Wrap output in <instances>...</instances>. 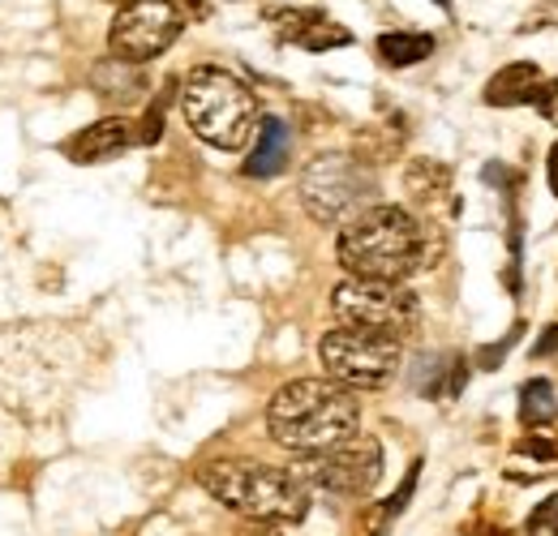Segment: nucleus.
<instances>
[{"instance_id":"f257e3e1","label":"nucleus","mask_w":558,"mask_h":536,"mask_svg":"<svg viewBox=\"0 0 558 536\" xmlns=\"http://www.w3.org/2000/svg\"><path fill=\"white\" fill-rule=\"evenodd\" d=\"M77 382V339L65 327L0 331V403L13 412H52Z\"/></svg>"},{"instance_id":"f03ea898","label":"nucleus","mask_w":558,"mask_h":536,"mask_svg":"<svg viewBox=\"0 0 558 536\" xmlns=\"http://www.w3.org/2000/svg\"><path fill=\"white\" fill-rule=\"evenodd\" d=\"M267 429L283 451L301 460V455H318V451H331L356 438L361 407H356V395L336 378H296L271 395Z\"/></svg>"},{"instance_id":"7ed1b4c3","label":"nucleus","mask_w":558,"mask_h":536,"mask_svg":"<svg viewBox=\"0 0 558 536\" xmlns=\"http://www.w3.org/2000/svg\"><path fill=\"white\" fill-rule=\"evenodd\" d=\"M336 258L356 279H400L404 283L425 258V232L404 206L374 202L340 228Z\"/></svg>"},{"instance_id":"20e7f679","label":"nucleus","mask_w":558,"mask_h":536,"mask_svg":"<svg viewBox=\"0 0 558 536\" xmlns=\"http://www.w3.org/2000/svg\"><path fill=\"white\" fill-rule=\"evenodd\" d=\"M198 480L219 507L258 524H301L310 515V485L292 468L258 460H215L198 472Z\"/></svg>"},{"instance_id":"39448f33","label":"nucleus","mask_w":558,"mask_h":536,"mask_svg":"<svg viewBox=\"0 0 558 536\" xmlns=\"http://www.w3.org/2000/svg\"><path fill=\"white\" fill-rule=\"evenodd\" d=\"M181 112H185V125L215 150L250 146V137H258V125H263L254 90L241 77H232L228 69L215 65H198L185 77Z\"/></svg>"},{"instance_id":"423d86ee","label":"nucleus","mask_w":558,"mask_h":536,"mask_svg":"<svg viewBox=\"0 0 558 536\" xmlns=\"http://www.w3.org/2000/svg\"><path fill=\"white\" fill-rule=\"evenodd\" d=\"M378 198V181L352 155H318L301 172V206L314 223H349Z\"/></svg>"},{"instance_id":"0eeeda50","label":"nucleus","mask_w":558,"mask_h":536,"mask_svg":"<svg viewBox=\"0 0 558 536\" xmlns=\"http://www.w3.org/2000/svg\"><path fill=\"white\" fill-rule=\"evenodd\" d=\"M331 314L340 327H361V331H383V336L404 339L421 318V301L413 288L400 279H344L331 292Z\"/></svg>"},{"instance_id":"6e6552de","label":"nucleus","mask_w":558,"mask_h":536,"mask_svg":"<svg viewBox=\"0 0 558 536\" xmlns=\"http://www.w3.org/2000/svg\"><path fill=\"white\" fill-rule=\"evenodd\" d=\"M327 378H336L349 391H378L400 369V339L361 327H336L318 343Z\"/></svg>"},{"instance_id":"1a4fd4ad","label":"nucleus","mask_w":558,"mask_h":536,"mask_svg":"<svg viewBox=\"0 0 558 536\" xmlns=\"http://www.w3.org/2000/svg\"><path fill=\"white\" fill-rule=\"evenodd\" d=\"M185 17L172 0H125L112 17V31H108V48L112 57L121 61H134V65H146L155 57H163L177 35H181Z\"/></svg>"},{"instance_id":"9d476101","label":"nucleus","mask_w":558,"mask_h":536,"mask_svg":"<svg viewBox=\"0 0 558 536\" xmlns=\"http://www.w3.org/2000/svg\"><path fill=\"white\" fill-rule=\"evenodd\" d=\"M292 472L305 485H318L327 494H349V498H356V494H369L383 480V447L374 438H361L356 434V438L331 447V451L301 455V464Z\"/></svg>"},{"instance_id":"9b49d317","label":"nucleus","mask_w":558,"mask_h":536,"mask_svg":"<svg viewBox=\"0 0 558 536\" xmlns=\"http://www.w3.org/2000/svg\"><path fill=\"white\" fill-rule=\"evenodd\" d=\"M134 142H138V134H134L130 121L108 117V121H95V125H86L82 134H73V142L65 146V155H70L73 163H104V159L125 155Z\"/></svg>"},{"instance_id":"f8f14e48","label":"nucleus","mask_w":558,"mask_h":536,"mask_svg":"<svg viewBox=\"0 0 558 536\" xmlns=\"http://www.w3.org/2000/svg\"><path fill=\"white\" fill-rule=\"evenodd\" d=\"M288 155H292V134L279 117H263L258 137H254V155L245 159V176L254 181H271L288 168Z\"/></svg>"},{"instance_id":"ddd939ff","label":"nucleus","mask_w":558,"mask_h":536,"mask_svg":"<svg viewBox=\"0 0 558 536\" xmlns=\"http://www.w3.org/2000/svg\"><path fill=\"white\" fill-rule=\"evenodd\" d=\"M546 82L542 65L533 61H515V65L498 69L486 82V103L489 108H515V103H533L537 86Z\"/></svg>"},{"instance_id":"4468645a","label":"nucleus","mask_w":558,"mask_h":536,"mask_svg":"<svg viewBox=\"0 0 558 536\" xmlns=\"http://www.w3.org/2000/svg\"><path fill=\"white\" fill-rule=\"evenodd\" d=\"M283 39L288 44H301L310 52H327V48H349L352 35L336 22H323L318 13H288L283 22Z\"/></svg>"},{"instance_id":"2eb2a0df","label":"nucleus","mask_w":558,"mask_h":536,"mask_svg":"<svg viewBox=\"0 0 558 536\" xmlns=\"http://www.w3.org/2000/svg\"><path fill=\"white\" fill-rule=\"evenodd\" d=\"M90 86H95L104 99H138L146 82H142V69L134 65V61L112 57V61L95 65V73H90Z\"/></svg>"},{"instance_id":"dca6fc26","label":"nucleus","mask_w":558,"mask_h":536,"mask_svg":"<svg viewBox=\"0 0 558 536\" xmlns=\"http://www.w3.org/2000/svg\"><path fill=\"white\" fill-rule=\"evenodd\" d=\"M378 57L391 69L421 65L425 57H434V39L417 35V31H387V35H378Z\"/></svg>"},{"instance_id":"f3484780","label":"nucleus","mask_w":558,"mask_h":536,"mask_svg":"<svg viewBox=\"0 0 558 536\" xmlns=\"http://www.w3.org/2000/svg\"><path fill=\"white\" fill-rule=\"evenodd\" d=\"M520 416L529 425H550L558 416V400H555V387L546 378H533L524 391H520Z\"/></svg>"},{"instance_id":"a211bd4d","label":"nucleus","mask_w":558,"mask_h":536,"mask_svg":"<svg viewBox=\"0 0 558 536\" xmlns=\"http://www.w3.org/2000/svg\"><path fill=\"white\" fill-rule=\"evenodd\" d=\"M533 108H537L546 121H555V125H558V82H555V77H546V82L537 86V95H533Z\"/></svg>"},{"instance_id":"6ab92c4d","label":"nucleus","mask_w":558,"mask_h":536,"mask_svg":"<svg viewBox=\"0 0 558 536\" xmlns=\"http://www.w3.org/2000/svg\"><path fill=\"white\" fill-rule=\"evenodd\" d=\"M417 472H421V464H413L409 480H404V489H400L391 502H383V507H378V515H383V520H396V515L404 511V502H409V498H413V489H417Z\"/></svg>"},{"instance_id":"aec40b11","label":"nucleus","mask_w":558,"mask_h":536,"mask_svg":"<svg viewBox=\"0 0 558 536\" xmlns=\"http://www.w3.org/2000/svg\"><path fill=\"white\" fill-rule=\"evenodd\" d=\"M555 352H558V327H546V336L533 343V361L537 356H555Z\"/></svg>"},{"instance_id":"412c9836","label":"nucleus","mask_w":558,"mask_h":536,"mask_svg":"<svg viewBox=\"0 0 558 536\" xmlns=\"http://www.w3.org/2000/svg\"><path fill=\"white\" fill-rule=\"evenodd\" d=\"M550 511H558V498H550V502H546L542 511H533V520H529V528H533V533H537V528H546V524H550Z\"/></svg>"},{"instance_id":"4be33fe9","label":"nucleus","mask_w":558,"mask_h":536,"mask_svg":"<svg viewBox=\"0 0 558 536\" xmlns=\"http://www.w3.org/2000/svg\"><path fill=\"white\" fill-rule=\"evenodd\" d=\"M236 536H279V524H258V520H250Z\"/></svg>"},{"instance_id":"5701e85b","label":"nucleus","mask_w":558,"mask_h":536,"mask_svg":"<svg viewBox=\"0 0 558 536\" xmlns=\"http://www.w3.org/2000/svg\"><path fill=\"white\" fill-rule=\"evenodd\" d=\"M524 451H529V455H542V460H555L550 442H524Z\"/></svg>"},{"instance_id":"b1692460","label":"nucleus","mask_w":558,"mask_h":536,"mask_svg":"<svg viewBox=\"0 0 558 536\" xmlns=\"http://www.w3.org/2000/svg\"><path fill=\"white\" fill-rule=\"evenodd\" d=\"M550 190H555V198H558V142L550 146Z\"/></svg>"},{"instance_id":"393cba45","label":"nucleus","mask_w":558,"mask_h":536,"mask_svg":"<svg viewBox=\"0 0 558 536\" xmlns=\"http://www.w3.org/2000/svg\"><path fill=\"white\" fill-rule=\"evenodd\" d=\"M112 4H117V9H121V4H125V0H112Z\"/></svg>"}]
</instances>
